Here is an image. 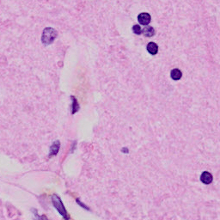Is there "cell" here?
Returning a JSON list of instances; mask_svg holds the SVG:
<instances>
[{
  "mask_svg": "<svg viewBox=\"0 0 220 220\" xmlns=\"http://www.w3.org/2000/svg\"><path fill=\"white\" fill-rule=\"evenodd\" d=\"M52 202H53V205L54 207H55L59 213L63 217V218L65 220H69V216H68V213H67L66 210H65V207H64L63 203H62V200L60 199V197L56 195V194H54L52 196Z\"/></svg>",
  "mask_w": 220,
  "mask_h": 220,
  "instance_id": "1",
  "label": "cell"
},
{
  "mask_svg": "<svg viewBox=\"0 0 220 220\" xmlns=\"http://www.w3.org/2000/svg\"><path fill=\"white\" fill-rule=\"evenodd\" d=\"M57 37V31L53 28H46L41 36V41L44 45H49L54 42Z\"/></svg>",
  "mask_w": 220,
  "mask_h": 220,
  "instance_id": "2",
  "label": "cell"
},
{
  "mask_svg": "<svg viewBox=\"0 0 220 220\" xmlns=\"http://www.w3.org/2000/svg\"><path fill=\"white\" fill-rule=\"evenodd\" d=\"M138 20L142 25H148L150 22V16L148 13H141L138 17Z\"/></svg>",
  "mask_w": 220,
  "mask_h": 220,
  "instance_id": "3",
  "label": "cell"
},
{
  "mask_svg": "<svg viewBox=\"0 0 220 220\" xmlns=\"http://www.w3.org/2000/svg\"><path fill=\"white\" fill-rule=\"evenodd\" d=\"M60 148V142L59 140H57L53 143V144L50 147V152H49V157H52L54 156H56Z\"/></svg>",
  "mask_w": 220,
  "mask_h": 220,
  "instance_id": "4",
  "label": "cell"
},
{
  "mask_svg": "<svg viewBox=\"0 0 220 220\" xmlns=\"http://www.w3.org/2000/svg\"><path fill=\"white\" fill-rule=\"evenodd\" d=\"M212 179H213V178H212V174L207 172V171L203 172L202 175H201V176H200V180L205 184H210L211 182L212 181Z\"/></svg>",
  "mask_w": 220,
  "mask_h": 220,
  "instance_id": "5",
  "label": "cell"
},
{
  "mask_svg": "<svg viewBox=\"0 0 220 220\" xmlns=\"http://www.w3.org/2000/svg\"><path fill=\"white\" fill-rule=\"evenodd\" d=\"M147 50L150 53L151 55H155L157 54V51H158V47L156 43L154 42H150V43L147 45Z\"/></svg>",
  "mask_w": 220,
  "mask_h": 220,
  "instance_id": "6",
  "label": "cell"
},
{
  "mask_svg": "<svg viewBox=\"0 0 220 220\" xmlns=\"http://www.w3.org/2000/svg\"><path fill=\"white\" fill-rule=\"evenodd\" d=\"M170 76L172 77V79L174 80H179L181 76H182V73L179 69H174V70L171 71V73H170Z\"/></svg>",
  "mask_w": 220,
  "mask_h": 220,
  "instance_id": "7",
  "label": "cell"
},
{
  "mask_svg": "<svg viewBox=\"0 0 220 220\" xmlns=\"http://www.w3.org/2000/svg\"><path fill=\"white\" fill-rule=\"evenodd\" d=\"M142 32H143L144 34L147 37H151L155 34V30H154L153 28L150 27V26H147V27L144 28V29L142 30Z\"/></svg>",
  "mask_w": 220,
  "mask_h": 220,
  "instance_id": "8",
  "label": "cell"
},
{
  "mask_svg": "<svg viewBox=\"0 0 220 220\" xmlns=\"http://www.w3.org/2000/svg\"><path fill=\"white\" fill-rule=\"evenodd\" d=\"M71 99H72V105H71V108L72 109H71V113H75L79 109V105L77 103V101L75 97H71Z\"/></svg>",
  "mask_w": 220,
  "mask_h": 220,
  "instance_id": "9",
  "label": "cell"
},
{
  "mask_svg": "<svg viewBox=\"0 0 220 220\" xmlns=\"http://www.w3.org/2000/svg\"><path fill=\"white\" fill-rule=\"evenodd\" d=\"M33 212L34 213V215H35V220H49L47 217H46V215H41V216H39V215L37 214V211L33 210Z\"/></svg>",
  "mask_w": 220,
  "mask_h": 220,
  "instance_id": "10",
  "label": "cell"
},
{
  "mask_svg": "<svg viewBox=\"0 0 220 220\" xmlns=\"http://www.w3.org/2000/svg\"><path fill=\"white\" fill-rule=\"evenodd\" d=\"M133 31L136 34H140L142 33V29H141L139 25H134V27H133Z\"/></svg>",
  "mask_w": 220,
  "mask_h": 220,
  "instance_id": "11",
  "label": "cell"
}]
</instances>
